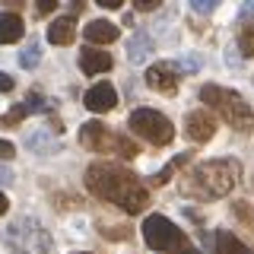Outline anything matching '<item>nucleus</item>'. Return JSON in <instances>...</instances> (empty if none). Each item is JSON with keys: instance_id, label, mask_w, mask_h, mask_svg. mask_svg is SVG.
Segmentation results:
<instances>
[{"instance_id": "obj_33", "label": "nucleus", "mask_w": 254, "mask_h": 254, "mask_svg": "<svg viewBox=\"0 0 254 254\" xmlns=\"http://www.w3.org/2000/svg\"><path fill=\"white\" fill-rule=\"evenodd\" d=\"M70 6H73V10L79 13V10H83V6H86V0H70Z\"/></svg>"}, {"instance_id": "obj_28", "label": "nucleus", "mask_w": 254, "mask_h": 254, "mask_svg": "<svg viewBox=\"0 0 254 254\" xmlns=\"http://www.w3.org/2000/svg\"><path fill=\"white\" fill-rule=\"evenodd\" d=\"M35 6H38V13H42V16H48L54 6H58V0H35Z\"/></svg>"}, {"instance_id": "obj_8", "label": "nucleus", "mask_w": 254, "mask_h": 254, "mask_svg": "<svg viewBox=\"0 0 254 254\" xmlns=\"http://www.w3.org/2000/svg\"><path fill=\"white\" fill-rule=\"evenodd\" d=\"M146 86L162 95H175L178 92V70H175V64H153L146 70Z\"/></svg>"}, {"instance_id": "obj_5", "label": "nucleus", "mask_w": 254, "mask_h": 254, "mask_svg": "<svg viewBox=\"0 0 254 254\" xmlns=\"http://www.w3.org/2000/svg\"><path fill=\"white\" fill-rule=\"evenodd\" d=\"M79 143H83L86 149H92V153H115V156H121V159L140 156V146L130 137L108 130V127L99 124V121H89V124L79 127Z\"/></svg>"}, {"instance_id": "obj_32", "label": "nucleus", "mask_w": 254, "mask_h": 254, "mask_svg": "<svg viewBox=\"0 0 254 254\" xmlns=\"http://www.w3.org/2000/svg\"><path fill=\"white\" fill-rule=\"evenodd\" d=\"M6 210H10V200H6V194H3V190H0V216H3Z\"/></svg>"}, {"instance_id": "obj_16", "label": "nucleus", "mask_w": 254, "mask_h": 254, "mask_svg": "<svg viewBox=\"0 0 254 254\" xmlns=\"http://www.w3.org/2000/svg\"><path fill=\"white\" fill-rule=\"evenodd\" d=\"M149 51H153V38H149L146 32H137V35L130 38V45H127V58H130V64H143L149 58Z\"/></svg>"}, {"instance_id": "obj_17", "label": "nucleus", "mask_w": 254, "mask_h": 254, "mask_svg": "<svg viewBox=\"0 0 254 254\" xmlns=\"http://www.w3.org/2000/svg\"><path fill=\"white\" fill-rule=\"evenodd\" d=\"M216 254H254L248 245L232 232H216Z\"/></svg>"}, {"instance_id": "obj_35", "label": "nucleus", "mask_w": 254, "mask_h": 254, "mask_svg": "<svg viewBox=\"0 0 254 254\" xmlns=\"http://www.w3.org/2000/svg\"><path fill=\"white\" fill-rule=\"evenodd\" d=\"M76 254H89V251H76Z\"/></svg>"}, {"instance_id": "obj_2", "label": "nucleus", "mask_w": 254, "mask_h": 254, "mask_svg": "<svg viewBox=\"0 0 254 254\" xmlns=\"http://www.w3.org/2000/svg\"><path fill=\"white\" fill-rule=\"evenodd\" d=\"M238 175H242V165L235 159H210V162H200L188 172L185 194L197 197V200H216L235 188Z\"/></svg>"}, {"instance_id": "obj_10", "label": "nucleus", "mask_w": 254, "mask_h": 254, "mask_svg": "<svg viewBox=\"0 0 254 254\" xmlns=\"http://www.w3.org/2000/svg\"><path fill=\"white\" fill-rule=\"evenodd\" d=\"M238 51L254 58V0H245L238 10Z\"/></svg>"}, {"instance_id": "obj_27", "label": "nucleus", "mask_w": 254, "mask_h": 254, "mask_svg": "<svg viewBox=\"0 0 254 254\" xmlns=\"http://www.w3.org/2000/svg\"><path fill=\"white\" fill-rule=\"evenodd\" d=\"M102 235H108V238H127V229L124 226H111V229L102 226Z\"/></svg>"}, {"instance_id": "obj_31", "label": "nucleus", "mask_w": 254, "mask_h": 254, "mask_svg": "<svg viewBox=\"0 0 254 254\" xmlns=\"http://www.w3.org/2000/svg\"><path fill=\"white\" fill-rule=\"evenodd\" d=\"M10 181H13V169L0 165V185H10Z\"/></svg>"}, {"instance_id": "obj_12", "label": "nucleus", "mask_w": 254, "mask_h": 254, "mask_svg": "<svg viewBox=\"0 0 254 254\" xmlns=\"http://www.w3.org/2000/svg\"><path fill=\"white\" fill-rule=\"evenodd\" d=\"M111 54L108 51H99V48H83L79 51V67H83L86 76H99L105 73V70H111Z\"/></svg>"}, {"instance_id": "obj_23", "label": "nucleus", "mask_w": 254, "mask_h": 254, "mask_svg": "<svg viewBox=\"0 0 254 254\" xmlns=\"http://www.w3.org/2000/svg\"><path fill=\"white\" fill-rule=\"evenodd\" d=\"M197 67H200V61H197L194 54H188L185 61H178V64H175V70H188V73H194Z\"/></svg>"}, {"instance_id": "obj_25", "label": "nucleus", "mask_w": 254, "mask_h": 254, "mask_svg": "<svg viewBox=\"0 0 254 254\" xmlns=\"http://www.w3.org/2000/svg\"><path fill=\"white\" fill-rule=\"evenodd\" d=\"M13 156H16V146H13L10 140H0V159L6 162V159H13Z\"/></svg>"}, {"instance_id": "obj_26", "label": "nucleus", "mask_w": 254, "mask_h": 254, "mask_svg": "<svg viewBox=\"0 0 254 254\" xmlns=\"http://www.w3.org/2000/svg\"><path fill=\"white\" fill-rule=\"evenodd\" d=\"M159 3H162V0H133V6H137V10H143V13H153Z\"/></svg>"}, {"instance_id": "obj_7", "label": "nucleus", "mask_w": 254, "mask_h": 254, "mask_svg": "<svg viewBox=\"0 0 254 254\" xmlns=\"http://www.w3.org/2000/svg\"><path fill=\"white\" fill-rule=\"evenodd\" d=\"M143 242L153 251H185L188 248V235L172 219L159 216V213L143 219Z\"/></svg>"}, {"instance_id": "obj_19", "label": "nucleus", "mask_w": 254, "mask_h": 254, "mask_svg": "<svg viewBox=\"0 0 254 254\" xmlns=\"http://www.w3.org/2000/svg\"><path fill=\"white\" fill-rule=\"evenodd\" d=\"M188 159H190L188 153H185V156H175V159H172V162H169V165H165V169H162V172H159V175H156V178H153V185H156V188H159V185H165V181H169V178H172V175H175V169H181V165H185V162H188Z\"/></svg>"}, {"instance_id": "obj_13", "label": "nucleus", "mask_w": 254, "mask_h": 254, "mask_svg": "<svg viewBox=\"0 0 254 254\" xmlns=\"http://www.w3.org/2000/svg\"><path fill=\"white\" fill-rule=\"evenodd\" d=\"M83 35H86V42H92V45H111V42H118V26L115 22H105V19H92L89 26L83 29Z\"/></svg>"}, {"instance_id": "obj_30", "label": "nucleus", "mask_w": 254, "mask_h": 254, "mask_svg": "<svg viewBox=\"0 0 254 254\" xmlns=\"http://www.w3.org/2000/svg\"><path fill=\"white\" fill-rule=\"evenodd\" d=\"M99 6H105V10H121V3L124 0H95Z\"/></svg>"}, {"instance_id": "obj_18", "label": "nucleus", "mask_w": 254, "mask_h": 254, "mask_svg": "<svg viewBox=\"0 0 254 254\" xmlns=\"http://www.w3.org/2000/svg\"><path fill=\"white\" fill-rule=\"evenodd\" d=\"M38 58H42V48H38V42H29V48L19 54V67H22V70L38 67Z\"/></svg>"}, {"instance_id": "obj_1", "label": "nucleus", "mask_w": 254, "mask_h": 254, "mask_svg": "<svg viewBox=\"0 0 254 254\" xmlns=\"http://www.w3.org/2000/svg\"><path fill=\"white\" fill-rule=\"evenodd\" d=\"M86 188L92 190L99 200H108L115 206H121L124 213L137 216L146 210L149 203V190L146 185H140V178L130 169L118 162H92L86 169Z\"/></svg>"}, {"instance_id": "obj_21", "label": "nucleus", "mask_w": 254, "mask_h": 254, "mask_svg": "<svg viewBox=\"0 0 254 254\" xmlns=\"http://www.w3.org/2000/svg\"><path fill=\"white\" fill-rule=\"evenodd\" d=\"M232 210H235V216H238V219H242V222H248V226L254 229V213H251V206H248V203H245V200H238V203L232 206Z\"/></svg>"}, {"instance_id": "obj_9", "label": "nucleus", "mask_w": 254, "mask_h": 254, "mask_svg": "<svg viewBox=\"0 0 254 254\" xmlns=\"http://www.w3.org/2000/svg\"><path fill=\"white\" fill-rule=\"evenodd\" d=\"M185 130H188V137L194 143H206V140H213V133H216V121H213V115L206 108H194L185 118Z\"/></svg>"}, {"instance_id": "obj_11", "label": "nucleus", "mask_w": 254, "mask_h": 254, "mask_svg": "<svg viewBox=\"0 0 254 254\" xmlns=\"http://www.w3.org/2000/svg\"><path fill=\"white\" fill-rule=\"evenodd\" d=\"M83 105L95 111V115H105V111H111L118 105V92H115V86L111 83H95L89 92L83 95Z\"/></svg>"}, {"instance_id": "obj_24", "label": "nucleus", "mask_w": 254, "mask_h": 254, "mask_svg": "<svg viewBox=\"0 0 254 254\" xmlns=\"http://www.w3.org/2000/svg\"><path fill=\"white\" fill-rule=\"evenodd\" d=\"M26 105H29V111H45V108H48V105H45V99H42L38 92H29Z\"/></svg>"}, {"instance_id": "obj_3", "label": "nucleus", "mask_w": 254, "mask_h": 254, "mask_svg": "<svg viewBox=\"0 0 254 254\" xmlns=\"http://www.w3.org/2000/svg\"><path fill=\"white\" fill-rule=\"evenodd\" d=\"M200 102L206 108H216L219 118L229 127H235V130H242V133L254 130V111L238 92L222 89V86H216V83H206V86H200Z\"/></svg>"}, {"instance_id": "obj_22", "label": "nucleus", "mask_w": 254, "mask_h": 254, "mask_svg": "<svg viewBox=\"0 0 254 254\" xmlns=\"http://www.w3.org/2000/svg\"><path fill=\"white\" fill-rule=\"evenodd\" d=\"M222 0H190V6H194V13H213Z\"/></svg>"}, {"instance_id": "obj_34", "label": "nucleus", "mask_w": 254, "mask_h": 254, "mask_svg": "<svg viewBox=\"0 0 254 254\" xmlns=\"http://www.w3.org/2000/svg\"><path fill=\"white\" fill-rule=\"evenodd\" d=\"M178 254H200V251H194V248H185V251H178Z\"/></svg>"}, {"instance_id": "obj_6", "label": "nucleus", "mask_w": 254, "mask_h": 254, "mask_svg": "<svg viewBox=\"0 0 254 254\" xmlns=\"http://www.w3.org/2000/svg\"><path fill=\"white\" fill-rule=\"evenodd\" d=\"M127 127H130L137 137H143L153 146H169L175 140V127L172 121L156 108H133L130 118H127Z\"/></svg>"}, {"instance_id": "obj_4", "label": "nucleus", "mask_w": 254, "mask_h": 254, "mask_svg": "<svg viewBox=\"0 0 254 254\" xmlns=\"http://www.w3.org/2000/svg\"><path fill=\"white\" fill-rule=\"evenodd\" d=\"M6 248H13L16 254H48L51 251V235L38 219L19 216L10 222V229L3 232Z\"/></svg>"}, {"instance_id": "obj_29", "label": "nucleus", "mask_w": 254, "mask_h": 254, "mask_svg": "<svg viewBox=\"0 0 254 254\" xmlns=\"http://www.w3.org/2000/svg\"><path fill=\"white\" fill-rule=\"evenodd\" d=\"M10 89H13V76L0 70V92H10Z\"/></svg>"}, {"instance_id": "obj_15", "label": "nucleus", "mask_w": 254, "mask_h": 254, "mask_svg": "<svg viewBox=\"0 0 254 254\" xmlns=\"http://www.w3.org/2000/svg\"><path fill=\"white\" fill-rule=\"evenodd\" d=\"M22 32H26V26H22L19 13H0V45L19 42Z\"/></svg>"}, {"instance_id": "obj_14", "label": "nucleus", "mask_w": 254, "mask_h": 254, "mask_svg": "<svg viewBox=\"0 0 254 254\" xmlns=\"http://www.w3.org/2000/svg\"><path fill=\"white\" fill-rule=\"evenodd\" d=\"M73 38H76V26H73V19L70 16H61V19H54L51 26H48V42L51 45H73Z\"/></svg>"}, {"instance_id": "obj_20", "label": "nucleus", "mask_w": 254, "mask_h": 254, "mask_svg": "<svg viewBox=\"0 0 254 254\" xmlns=\"http://www.w3.org/2000/svg\"><path fill=\"white\" fill-rule=\"evenodd\" d=\"M26 115H29V105L22 102V105H16V108L10 111V115H3V118H0V124H3V127H16V124H19Z\"/></svg>"}]
</instances>
